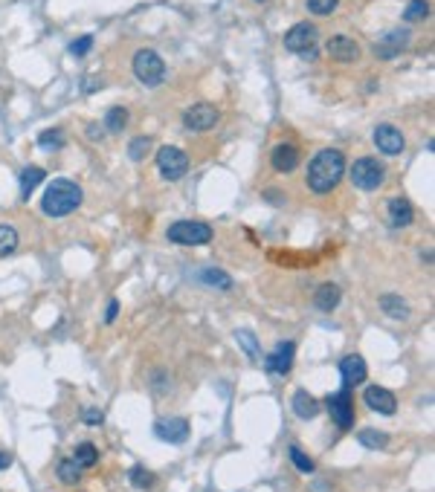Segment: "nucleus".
<instances>
[{
	"instance_id": "obj_6",
	"label": "nucleus",
	"mask_w": 435,
	"mask_h": 492,
	"mask_svg": "<svg viewBox=\"0 0 435 492\" xmlns=\"http://www.w3.org/2000/svg\"><path fill=\"white\" fill-rule=\"evenodd\" d=\"M325 409H328L331 420L337 423V429L348 431L354 426V397H352V388H339L337 394H328Z\"/></svg>"
},
{
	"instance_id": "obj_8",
	"label": "nucleus",
	"mask_w": 435,
	"mask_h": 492,
	"mask_svg": "<svg viewBox=\"0 0 435 492\" xmlns=\"http://www.w3.org/2000/svg\"><path fill=\"white\" fill-rule=\"evenodd\" d=\"M157 168L165 180H180V177L189 171V154L183 148H174V145H165L157 151Z\"/></svg>"
},
{
	"instance_id": "obj_10",
	"label": "nucleus",
	"mask_w": 435,
	"mask_h": 492,
	"mask_svg": "<svg viewBox=\"0 0 435 492\" xmlns=\"http://www.w3.org/2000/svg\"><path fill=\"white\" fill-rule=\"evenodd\" d=\"M325 53L339 64H354L360 61V43L348 35H331L325 43Z\"/></svg>"
},
{
	"instance_id": "obj_1",
	"label": "nucleus",
	"mask_w": 435,
	"mask_h": 492,
	"mask_svg": "<svg viewBox=\"0 0 435 492\" xmlns=\"http://www.w3.org/2000/svg\"><path fill=\"white\" fill-rule=\"evenodd\" d=\"M342 177H345V154L337 148H322L311 159L304 180H308V189L314 194H331L339 186Z\"/></svg>"
},
{
	"instance_id": "obj_19",
	"label": "nucleus",
	"mask_w": 435,
	"mask_h": 492,
	"mask_svg": "<svg viewBox=\"0 0 435 492\" xmlns=\"http://www.w3.org/2000/svg\"><path fill=\"white\" fill-rule=\"evenodd\" d=\"M290 406H293V414L299 420H314L319 414V399L314 394H308V391H296Z\"/></svg>"
},
{
	"instance_id": "obj_14",
	"label": "nucleus",
	"mask_w": 435,
	"mask_h": 492,
	"mask_svg": "<svg viewBox=\"0 0 435 492\" xmlns=\"http://www.w3.org/2000/svg\"><path fill=\"white\" fill-rule=\"evenodd\" d=\"M154 434L165 443H186L189 437V420L186 417H168V420H157L154 423Z\"/></svg>"
},
{
	"instance_id": "obj_2",
	"label": "nucleus",
	"mask_w": 435,
	"mask_h": 492,
	"mask_svg": "<svg viewBox=\"0 0 435 492\" xmlns=\"http://www.w3.org/2000/svg\"><path fill=\"white\" fill-rule=\"evenodd\" d=\"M81 186L73 180H53L44 192L41 200V211L47 217H67L81 206Z\"/></svg>"
},
{
	"instance_id": "obj_17",
	"label": "nucleus",
	"mask_w": 435,
	"mask_h": 492,
	"mask_svg": "<svg viewBox=\"0 0 435 492\" xmlns=\"http://www.w3.org/2000/svg\"><path fill=\"white\" fill-rule=\"evenodd\" d=\"M270 165H273V171H279V174L296 171V165H299V148L290 145V142H279V145L270 151Z\"/></svg>"
},
{
	"instance_id": "obj_33",
	"label": "nucleus",
	"mask_w": 435,
	"mask_h": 492,
	"mask_svg": "<svg viewBox=\"0 0 435 492\" xmlns=\"http://www.w3.org/2000/svg\"><path fill=\"white\" fill-rule=\"evenodd\" d=\"M337 6H339V0H308V12L319 15V18H328Z\"/></svg>"
},
{
	"instance_id": "obj_35",
	"label": "nucleus",
	"mask_w": 435,
	"mask_h": 492,
	"mask_svg": "<svg viewBox=\"0 0 435 492\" xmlns=\"http://www.w3.org/2000/svg\"><path fill=\"white\" fill-rule=\"evenodd\" d=\"M38 145H41V148H61V145H64L61 130H44L41 137H38Z\"/></svg>"
},
{
	"instance_id": "obj_36",
	"label": "nucleus",
	"mask_w": 435,
	"mask_h": 492,
	"mask_svg": "<svg viewBox=\"0 0 435 492\" xmlns=\"http://www.w3.org/2000/svg\"><path fill=\"white\" fill-rule=\"evenodd\" d=\"M91 47H93V38L91 35H81L78 41L70 43V53L73 56H87V53H91Z\"/></svg>"
},
{
	"instance_id": "obj_9",
	"label": "nucleus",
	"mask_w": 435,
	"mask_h": 492,
	"mask_svg": "<svg viewBox=\"0 0 435 492\" xmlns=\"http://www.w3.org/2000/svg\"><path fill=\"white\" fill-rule=\"evenodd\" d=\"M372 140H374L377 151H380V154H386V157H401V154H404V148H406V140H404L401 127L389 125V122H386V125H377V127H374Z\"/></svg>"
},
{
	"instance_id": "obj_7",
	"label": "nucleus",
	"mask_w": 435,
	"mask_h": 492,
	"mask_svg": "<svg viewBox=\"0 0 435 492\" xmlns=\"http://www.w3.org/2000/svg\"><path fill=\"white\" fill-rule=\"evenodd\" d=\"M317 26L302 21V23H293L287 32H285V50L287 53H296V56H311L314 58V47H317Z\"/></svg>"
},
{
	"instance_id": "obj_39",
	"label": "nucleus",
	"mask_w": 435,
	"mask_h": 492,
	"mask_svg": "<svg viewBox=\"0 0 435 492\" xmlns=\"http://www.w3.org/2000/svg\"><path fill=\"white\" fill-rule=\"evenodd\" d=\"M12 464H15V455H12V452H0V472L9 469Z\"/></svg>"
},
{
	"instance_id": "obj_41",
	"label": "nucleus",
	"mask_w": 435,
	"mask_h": 492,
	"mask_svg": "<svg viewBox=\"0 0 435 492\" xmlns=\"http://www.w3.org/2000/svg\"><path fill=\"white\" fill-rule=\"evenodd\" d=\"M87 130H91V140H96V137H102V130H99L96 125H91V127H87Z\"/></svg>"
},
{
	"instance_id": "obj_20",
	"label": "nucleus",
	"mask_w": 435,
	"mask_h": 492,
	"mask_svg": "<svg viewBox=\"0 0 435 492\" xmlns=\"http://www.w3.org/2000/svg\"><path fill=\"white\" fill-rule=\"evenodd\" d=\"M44 177H47V171H44L41 165H26L21 171V200H29L32 192L44 183Z\"/></svg>"
},
{
	"instance_id": "obj_30",
	"label": "nucleus",
	"mask_w": 435,
	"mask_h": 492,
	"mask_svg": "<svg viewBox=\"0 0 435 492\" xmlns=\"http://www.w3.org/2000/svg\"><path fill=\"white\" fill-rule=\"evenodd\" d=\"M58 478H61V483H78L81 481V466L70 458V461H61L58 464Z\"/></svg>"
},
{
	"instance_id": "obj_5",
	"label": "nucleus",
	"mask_w": 435,
	"mask_h": 492,
	"mask_svg": "<svg viewBox=\"0 0 435 492\" xmlns=\"http://www.w3.org/2000/svg\"><path fill=\"white\" fill-rule=\"evenodd\" d=\"M134 75H137L145 87H157V84L165 78V61L160 58L157 50L143 47V50H137V56H134Z\"/></svg>"
},
{
	"instance_id": "obj_11",
	"label": "nucleus",
	"mask_w": 435,
	"mask_h": 492,
	"mask_svg": "<svg viewBox=\"0 0 435 492\" xmlns=\"http://www.w3.org/2000/svg\"><path fill=\"white\" fill-rule=\"evenodd\" d=\"M363 402H366L372 412H377L383 417H392V414L398 412V397L392 394L389 388H383V385H369L366 394H363Z\"/></svg>"
},
{
	"instance_id": "obj_22",
	"label": "nucleus",
	"mask_w": 435,
	"mask_h": 492,
	"mask_svg": "<svg viewBox=\"0 0 435 492\" xmlns=\"http://www.w3.org/2000/svg\"><path fill=\"white\" fill-rule=\"evenodd\" d=\"M339 298H342V293H339V287H337V284H322V287L317 290V295H314V301H317V307H319L322 313L337 310Z\"/></svg>"
},
{
	"instance_id": "obj_40",
	"label": "nucleus",
	"mask_w": 435,
	"mask_h": 492,
	"mask_svg": "<svg viewBox=\"0 0 435 492\" xmlns=\"http://www.w3.org/2000/svg\"><path fill=\"white\" fill-rule=\"evenodd\" d=\"M265 197H270V203H282V194H279V192H273V189H270V192H265Z\"/></svg>"
},
{
	"instance_id": "obj_31",
	"label": "nucleus",
	"mask_w": 435,
	"mask_h": 492,
	"mask_svg": "<svg viewBox=\"0 0 435 492\" xmlns=\"http://www.w3.org/2000/svg\"><path fill=\"white\" fill-rule=\"evenodd\" d=\"M128 478H130V483H134L137 489H151L154 486V472H148L145 466H134L128 472Z\"/></svg>"
},
{
	"instance_id": "obj_32",
	"label": "nucleus",
	"mask_w": 435,
	"mask_h": 492,
	"mask_svg": "<svg viewBox=\"0 0 435 492\" xmlns=\"http://www.w3.org/2000/svg\"><path fill=\"white\" fill-rule=\"evenodd\" d=\"M429 15V4L426 0H409L406 4V12H404V18L409 21V23H415V21H424Z\"/></svg>"
},
{
	"instance_id": "obj_24",
	"label": "nucleus",
	"mask_w": 435,
	"mask_h": 492,
	"mask_svg": "<svg viewBox=\"0 0 435 492\" xmlns=\"http://www.w3.org/2000/svg\"><path fill=\"white\" fill-rule=\"evenodd\" d=\"M200 281L206 284V287H215V290H224V293H230L232 287H235V281L224 273V270H203L200 273Z\"/></svg>"
},
{
	"instance_id": "obj_13",
	"label": "nucleus",
	"mask_w": 435,
	"mask_h": 492,
	"mask_svg": "<svg viewBox=\"0 0 435 492\" xmlns=\"http://www.w3.org/2000/svg\"><path fill=\"white\" fill-rule=\"evenodd\" d=\"M293 353H296V345L293 342H279L273 347V353L265 356V368L270 374H279V377H287L290 368H293Z\"/></svg>"
},
{
	"instance_id": "obj_18",
	"label": "nucleus",
	"mask_w": 435,
	"mask_h": 492,
	"mask_svg": "<svg viewBox=\"0 0 435 492\" xmlns=\"http://www.w3.org/2000/svg\"><path fill=\"white\" fill-rule=\"evenodd\" d=\"M409 43V32L406 29H392L386 38H380L377 43H374V53L380 56V58H392V56H398L404 47Z\"/></svg>"
},
{
	"instance_id": "obj_4",
	"label": "nucleus",
	"mask_w": 435,
	"mask_h": 492,
	"mask_svg": "<svg viewBox=\"0 0 435 492\" xmlns=\"http://www.w3.org/2000/svg\"><path fill=\"white\" fill-rule=\"evenodd\" d=\"M348 180H352L360 192H377L386 180V168L374 157H360L352 168H348Z\"/></svg>"
},
{
	"instance_id": "obj_27",
	"label": "nucleus",
	"mask_w": 435,
	"mask_h": 492,
	"mask_svg": "<svg viewBox=\"0 0 435 492\" xmlns=\"http://www.w3.org/2000/svg\"><path fill=\"white\" fill-rule=\"evenodd\" d=\"M235 339H238V345L247 350V356L250 360H261V347H258V339L252 336V330H235Z\"/></svg>"
},
{
	"instance_id": "obj_16",
	"label": "nucleus",
	"mask_w": 435,
	"mask_h": 492,
	"mask_svg": "<svg viewBox=\"0 0 435 492\" xmlns=\"http://www.w3.org/2000/svg\"><path fill=\"white\" fill-rule=\"evenodd\" d=\"M386 220H389V226H395V229H404V226H412V220H415V209L406 197H392L386 203Z\"/></svg>"
},
{
	"instance_id": "obj_26",
	"label": "nucleus",
	"mask_w": 435,
	"mask_h": 492,
	"mask_svg": "<svg viewBox=\"0 0 435 492\" xmlns=\"http://www.w3.org/2000/svg\"><path fill=\"white\" fill-rule=\"evenodd\" d=\"M21 238H18V229L9 226V223H0V258H6L18 249Z\"/></svg>"
},
{
	"instance_id": "obj_37",
	"label": "nucleus",
	"mask_w": 435,
	"mask_h": 492,
	"mask_svg": "<svg viewBox=\"0 0 435 492\" xmlns=\"http://www.w3.org/2000/svg\"><path fill=\"white\" fill-rule=\"evenodd\" d=\"M81 420H84L87 426H99V423L105 420V412H102V409H81Z\"/></svg>"
},
{
	"instance_id": "obj_28",
	"label": "nucleus",
	"mask_w": 435,
	"mask_h": 492,
	"mask_svg": "<svg viewBox=\"0 0 435 492\" xmlns=\"http://www.w3.org/2000/svg\"><path fill=\"white\" fill-rule=\"evenodd\" d=\"M125 125H128V110L125 108H111L108 116H105V130L108 133H119Z\"/></svg>"
},
{
	"instance_id": "obj_23",
	"label": "nucleus",
	"mask_w": 435,
	"mask_h": 492,
	"mask_svg": "<svg viewBox=\"0 0 435 492\" xmlns=\"http://www.w3.org/2000/svg\"><path fill=\"white\" fill-rule=\"evenodd\" d=\"M73 461L81 466V469H91L99 464V449L93 443H78L76 446V452H73Z\"/></svg>"
},
{
	"instance_id": "obj_3",
	"label": "nucleus",
	"mask_w": 435,
	"mask_h": 492,
	"mask_svg": "<svg viewBox=\"0 0 435 492\" xmlns=\"http://www.w3.org/2000/svg\"><path fill=\"white\" fill-rule=\"evenodd\" d=\"M165 238L171 244H180V246H203L215 238L212 226L203 220H178V223H171Z\"/></svg>"
},
{
	"instance_id": "obj_15",
	"label": "nucleus",
	"mask_w": 435,
	"mask_h": 492,
	"mask_svg": "<svg viewBox=\"0 0 435 492\" xmlns=\"http://www.w3.org/2000/svg\"><path fill=\"white\" fill-rule=\"evenodd\" d=\"M339 374H342V385L345 388H354V385L366 382L369 368H366L360 353H348V356H342V362H339Z\"/></svg>"
},
{
	"instance_id": "obj_42",
	"label": "nucleus",
	"mask_w": 435,
	"mask_h": 492,
	"mask_svg": "<svg viewBox=\"0 0 435 492\" xmlns=\"http://www.w3.org/2000/svg\"><path fill=\"white\" fill-rule=\"evenodd\" d=\"M255 4H267V0H255Z\"/></svg>"
},
{
	"instance_id": "obj_38",
	"label": "nucleus",
	"mask_w": 435,
	"mask_h": 492,
	"mask_svg": "<svg viewBox=\"0 0 435 492\" xmlns=\"http://www.w3.org/2000/svg\"><path fill=\"white\" fill-rule=\"evenodd\" d=\"M116 316H119V301L113 298V301L108 304V313H105V322L111 325V322H116Z\"/></svg>"
},
{
	"instance_id": "obj_25",
	"label": "nucleus",
	"mask_w": 435,
	"mask_h": 492,
	"mask_svg": "<svg viewBox=\"0 0 435 492\" xmlns=\"http://www.w3.org/2000/svg\"><path fill=\"white\" fill-rule=\"evenodd\" d=\"M357 440H360V446H366V449H386L389 446V437H386V431H380V429H360L357 431Z\"/></svg>"
},
{
	"instance_id": "obj_34",
	"label": "nucleus",
	"mask_w": 435,
	"mask_h": 492,
	"mask_svg": "<svg viewBox=\"0 0 435 492\" xmlns=\"http://www.w3.org/2000/svg\"><path fill=\"white\" fill-rule=\"evenodd\" d=\"M148 151H151V140H148V137H137L134 142L128 145V157L134 159V162H140V159H143Z\"/></svg>"
},
{
	"instance_id": "obj_29",
	"label": "nucleus",
	"mask_w": 435,
	"mask_h": 492,
	"mask_svg": "<svg viewBox=\"0 0 435 492\" xmlns=\"http://www.w3.org/2000/svg\"><path fill=\"white\" fill-rule=\"evenodd\" d=\"M287 455H290V461H293V466L302 472V475H311L314 469H317V464L308 458V455H304L302 449H299V446H290V449H287Z\"/></svg>"
},
{
	"instance_id": "obj_21",
	"label": "nucleus",
	"mask_w": 435,
	"mask_h": 492,
	"mask_svg": "<svg viewBox=\"0 0 435 492\" xmlns=\"http://www.w3.org/2000/svg\"><path fill=\"white\" fill-rule=\"evenodd\" d=\"M380 310L386 313L389 319H406L409 316V304L398 295V293H386V295H380Z\"/></svg>"
},
{
	"instance_id": "obj_12",
	"label": "nucleus",
	"mask_w": 435,
	"mask_h": 492,
	"mask_svg": "<svg viewBox=\"0 0 435 492\" xmlns=\"http://www.w3.org/2000/svg\"><path fill=\"white\" fill-rule=\"evenodd\" d=\"M218 116H221V113H218V108L200 102V105H192V108L183 113V127H186V130H195V133H203V130L215 127Z\"/></svg>"
}]
</instances>
